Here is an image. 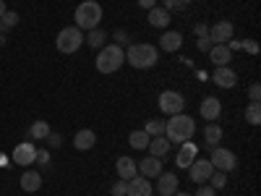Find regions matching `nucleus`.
<instances>
[{"instance_id": "obj_1", "label": "nucleus", "mask_w": 261, "mask_h": 196, "mask_svg": "<svg viewBox=\"0 0 261 196\" xmlns=\"http://www.w3.org/2000/svg\"><path fill=\"white\" fill-rule=\"evenodd\" d=\"M196 134V120L186 113H178V115H170V120H165V136L170 144H186L191 141Z\"/></svg>"}, {"instance_id": "obj_2", "label": "nucleus", "mask_w": 261, "mask_h": 196, "mask_svg": "<svg viewBox=\"0 0 261 196\" xmlns=\"http://www.w3.org/2000/svg\"><path fill=\"white\" fill-rule=\"evenodd\" d=\"M160 60V47L149 45V42H141V45H128L125 47V63L136 71H146L154 68Z\"/></svg>"}, {"instance_id": "obj_3", "label": "nucleus", "mask_w": 261, "mask_h": 196, "mask_svg": "<svg viewBox=\"0 0 261 196\" xmlns=\"http://www.w3.org/2000/svg\"><path fill=\"white\" fill-rule=\"evenodd\" d=\"M76 27L81 32H92L99 27V21H102V6L97 3V0H84V3H79L76 8Z\"/></svg>"}, {"instance_id": "obj_4", "label": "nucleus", "mask_w": 261, "mask_h": 196, "mask_svg": "<svg viewBox=\"0 0 261 196\" xmlns=\"http://www.w3.org/2000/svg\"><path fill=\"white\" fill-rule=\"evenodd\" d=\"M123 63H125V50L120 45H105L94 60L99 74H115V71H120Z\"/></svg>"}, {"instance_id": "obj_5", "label": "nucleus", "mask_w": 261, "mask_h": 196, "mask_svg": "<svg viewBox=\"0 0 261 196\" xmlns=\"http://www.w3.org/2000/svg\"><path fill=\"white\" fill-rule=\"evenodd\" d=\"M81 45H84V32H81L79 27H65V29H60V34H58V39H55V47H58V53H63V55L79 53Z\"/></svg>"}, {"instance_id": "obj_6", "label": "nucleus", "mask_w": 261, "mask_h": 196, "mask_svg": "<svg viewBox=\"0 0 261 196\" xmlns=\"http://www.w3.org/2000/svg\"><path fill=\"white\" fill-rule=\"evenodd\" d=\"M157 105H160V110H162L165 115H178V113H183L186 100H183V94L175 92V89H165V92L160 94Z\"/></svg>"}, {"instance_id": "obj_7", "label": "nucleus", "mask_w": 261, "mask_h": 196, "mask_svg": "<svg viewBox=\"0 0 261 196\" xmlns=\"http://www.w3.org/2000/svg\"><path fill=\"white\" fill-rule=\"evenodd\" d=\"M212 167L214 170H222V173H230L238 167V157H235V152L225 149V146H214L212 149V157H209Z\"/></svg>"}, {"instance_id": "obj_8", "label": "nucleus", "mask_w": 261, "mask_h": 196, "mask_svg": "<svg viewBox=\"0 0 261 196\" xmlns=\"http://www.w3.org/2000/svg\"><path fill=\"white\" fill-rule=\"evenodd\" d=\"M209 37H212L214 45H227V42L235 37L232 21H217L214 27H209Z\"/></svg>"}, {"instance_id": "obj_9", "label": "nucleus", "mask_w": 261, "mask_h": 196, "mask_svg": "<svg viewBox=\"0 0 261 196\" xmlns=\"http://www.w3.org/2000/svg\"><path fill=\"white\" fill-rule=\"evenodd\" d=\"M34 157H37V146H34L32 141H21V144L13 149V155H11V160H13L16 165H21V167L34 165Z\"/></svg>"}, {"instance_id": "obj_10", "label": "nucleus", "mask_w": 261, "mask_h": 196, "mask_svg": "<svg viewBox=\"0 0 261 196\" xmlns=\"http://www.w3.org/2000/svg\"><path fill=\"white\" fill-rule=\"evenodd\" d=\"M212 173H214L212 162H209V160H201V157H196V160L191 162V167H188V176H191V181H193V183H199V186L209 181Z\"/></svg>"}, {"instance_id": "obj_11", "label": "nucleus", "mask_w": 261, "mask_h": 196, "mask_svg": "<svg viewBox=\"0 0 261 196\" xmlns=\"http://www.w3.org/2000/svg\"><path fill=\"white\" fill-rule=\"evenodd\" d=\"M209 79L220 86V89H232V86L238 84V74L230 68V65H220V68H217Z\"/></svg>"}, {"instance_id": "obj_12", "label": "nucleus", "mask_w": 261, "mask_h": 196, "mask_svg": "<svg viewBox=\"0 0 261 196\" xmlns=\"http://www.w3.org/2000/svg\"><path fill=\"white\" fill-rule=\"evenodd\" d=\"M178 186H180V181H178L175 173H160V176H157V186H154V191H157L160 196H172V193L178 191Z\"/></svg>"}, {"instance_id": "obj_13", "label": "nucleus", "mask_w": 261, "mask_h": 196, "mask_svg": "<svg viewBox=\"0 0 261 196\" xmlns=\"http://www.w3.org/2000/svg\"><path fill=\"white\" fill-rule=\"evenodd\" d=\"M199 157V146H196L193 141H186V144H180V149H178V155H175V165L178 167H183V170H188L191 167V162Z\"/></svg>"}, {"instance_id": "obj_14", "label": "nucleus", "mask_w": 261, "mask_h": 196, "mask_svg": "<svg viewBox=\"0 0 261 196\" xmlns=\"http://www.w3.org/2000/svg\"><path fill=\"white\" fill-rule=\"evenodd\" d=\"M154 193V186L149 183V178H144V176H134L128 181V191H125V196H151Z\"/></svg>"}, {"instance_id": "obj_15", "label": "nucleus", "mask_w": 261, "mask_h": 196, "mask_svg": "<svg viewBox=\"0 0 261 196\" xmlns=\"http://www.w3.org/2000/svg\"><path fill=\"white\" fill-rule=\"evenodd\" d=\"M199 113L204 115V120H212L214 123L217 118L222 115V102L217 100V97H204L201 105H199Z\"/></svg>"}, {"instance_id": "obj_16", "label": "nucleus", "mask_w": 261, "mask_h": 196, "mask_svg": "<svg viewBox=\"0 0 261 196\" xmlns=\"http://www.w3.org/2000/svg\"><path fill=\"white\" fill-rule=\"evenodd\" d=\"M160 47L165 53H178L183 47V34L180 32H172V29H165L162 37H160Z\"/></svg>"}, {"instance_id": "obj_17", "label": "nucleus", "mask_w": 261, "mask_h": 196, "mask_svg": "<svg viewBox=\"0 0 261 196\" xmlns=\"http://www.w3.org/2000/svg\"><path fill=\"white\" fill-rule=\"evenodd\" d=\"M136 167H139V176H144V178H157L160 173H162V160L160 157H144L141 162H136Z\"/></svg>"}, {"instance_id": "obj_18", "label": "nucleus", "mask_w": 261, "mask_h": 196, "mask_svg": "<svg viewBox=\"0 0 261 196\" xmlns=\"http://www.w3.org/2000/svg\"><path fill=\"white\" fill-rule=\"evenodd\" d=\"M94 144H97V134H94L92 128H81V131H76V136H73V146H76V152H89Z\"/></svg>"}, {"instance_id": "obj_19", "label": "nucleus", "mask_w": 261, "mask_h": 196, "mask_svg": "<svg viewBox=\"0 0 261 196\" xmlns=\"http://www.w3.org/2000/svg\"><path fill=\"white\" fill-rule=\"evenodd\" d=\"M115 170H118V178L120 181H130L134 176H139V167H136V160L134 157H118Z\"/></svg>"}, {"instance_id": "obj_20", "label": "nucleus", "mask_w": 261, "mask_h": 196, "mask_svg": "<svg viewBox=\"0 0 261 196\" xmlns=\"http://www.w3.org/2000/svg\"><path fill=\"white\" fill-rule=\"evenodd\" d=\"M170 11H165V8H160V6H154V8H149V16H146V21H149V27H154V29H167L170 27Z\"/></svg>"}, {"instance_id": "obj_21", "label": "nucleus", "mask_w": 261, "mask_h": 196, "mask_svg": "<svg viewBox=\"0 0 261 196\" xmlns=\"http://www.w3.org/2000/svg\"><path fill=\"white\" fill-rule=\"evenodd\" d=\"M206 55H209V60L217 65V68H220V65H230V60H232V50L227 45H212V50Z\"/></svg>"}, {"instance_id": "obj_22", "label": "nucleus", "mask_w": 261, "mask_h": 196, "mask_svg": "<svg viewBox=\"0 0 261 196\" xmlns=\"http://www.w3.org/2000/svg\"><path fill=\"white\" fill-rule=\"evenodd\" d=\"M170 146H172V144H170V141H167V136L162 134V136H151V141H149V146H146V149H149V155H151V157L165 160V157H167V152H170Z\"/></svg>"}, {"instance_id": "obj_23", "label": "nucleus", "mask_w": 261, "mask_h": 196, "mask_svg": "<svg viewBox=\"0 0 261 196\" xmlns=\"http://www.w3.org/2000/svg\"><path fill=\"white\" fill-rule=\"evenodd\" d=\"M107 34L102 27H97V29H92L89 34H84V45H89V47H94V50H102L105 47V42H107Z\"/></svg>"}, {"instance_id": "obj_24", "label": "nucleus", "mask_w": 261, "mask_h": 196, "mask_svg": "<svg viewBox=\"0 0 261 196\" xmlns=\"http://www.w3.org/2000/svg\"><path fill=\"white\" fill-rule=\"evenodd\" d=\"M39 186H42V176H39L37 170H27L24 176H21V188H24L27 193L39 191Z\"/></svg>"}, {"instance_id": "obj_25", "label": "nucleus", "mask_w": 261, "mask_h": 196, "mask_svg": "<svg viewBox=\"0 0 261 196\" xmlns=\"http://www.w3.org/2000/svg\"><path fill=\"white\" fill-rule=\"evenodd\" d=\"M220 141H222V128L217 126V123H209L204 128V144L209 149H214V146H220Z\"/></svg>"}, {"instance_id": "obj_26", "label": "nucleus", "mask_w": 261, "mask_h": 196, "mask_svg": "<svg viewBox=\"0 0 261 196\" xmlns=\"http://www.w3.org/2000/svg\"><path fill=\"white\" fill-rule=\"evenodd\" d=\"M149 141H151V136L146 134L144 128H141V131H130V134H128V144L134 146V149H146Z\"/></svg>"}, {"instance_id": "obj_27", "label": "nucleus", "mask_w": 261, "mask_h": 196, "mask_svg": "<svg viewBox=\"0 0 261 196\" xmlns=\"http://www.w3.org/2000/svg\"><path fill=\"white\" fill-rule=\"evenodd\" d=\"M50 134V123L47 120H37L32 128H29V139H37V141H45Z\"/></svg>"}, {"instance_id": "obj_28", "label": "nucleus", "mask_w": 261, "mask_h": 196, "mask_svg": "<svg viewBox=\"0 0 261 196\" xmlns=\"http://www.w3.org/2000/svg\"><path fill=\"white\" fill-rule=\"evenodd\" d=\"M16 24H18V13H16V11H6L3 16H0V34L6 37Z\"/></svg>"}, {"instance_id": "obj_29", "label": "nucleus", "mask_w": 261, "mask_h": 196, "mask_svg": "<svg viewBox=\"0 0 261 196\" xmlns=\"http://www.w3.org/2000/svg\"><path fill=\"white\" fill-rule=\"evenodd\" d=\"M214 191H222L225 186H227V173H222V170H214L212 176H209V181H206Z\"/></svg>"}, {"instance_id": "obj_30", "label": "nucleus", "mask_w": 261, "mask_h": 196, "mask_svg": "<svg viewBox=\"0 0 261 196\" xmlns=\"http://www.w3.org/2000/svg\"><path fill=\"white\" fill-rule=\"evenodd\" d=\"M246 120H248L251 126H258V123H261V105H258V102H251V105L246 107Z\"/></svg>"}, {"instance_id": "obj_31", "label": "nucleus", "mask_w": 261, "mask_h": 196, "mask_svg": "<svg viewBox=\"0 0 261 196\" xmlns=\"http://www.w3.org/2000/svg\"><path fill=\"white\" fill-rule=\"evenodd\" d=\"M144 131H146L149 136H162V134H165V120H157V118H151V120H146Z\"/></svg>"}, {"instance_id": "obj_32", "label": "nucleus", "mask_w": 261, "mask_h": 196, "mask_svg": "<svg viewBox=\"0 0 261 196\" xmlns=\"http://www.w3.org/2000/svg\"><path fill=\"white\" fill-rule=\"evenodd\" d=\"M212 45H214V42H212V37H209V34L196 37V47H199L201 53H209V50H212Z\"/></svg>"}, {"instance_id": "obj_33", "label": "nucleus", "mask_w": 261, "mask_h": 196, "mask_svg": "<svg viewBox=\"0 0 261 196\" xmlns=\"http://www.w3.org/2000/svg\"><path fill=\"white\" fill-rule=\"evenodd\" d=\"M110 37H113V45H120V47L125 50V45H128V34H125L123 29H118V32H113Z\"/></svg>"}, {"instance_id": "obj_34", "label": "nucleus", "mask_w": 261, "mask_h": 196, "mask_svg": "<svg viewBox=\"0 0 261 196\" xmlns=\"http://www.w3.org/2000/svg\"><path fill=\"white\" fill-rule=\"evenodd\" d=\"M125 191H128V181H118L110 186V196H125Z\"/></svg>"}, {"instance_id": "obj_35", "label": "nucleus", "mask_w": 261, "mask_h": 196, "mask_svg": "<svg viewBox=\"0 0 261 196\" xmlns=\"http://www.w3.org/2000/svg\"><path fill=\"white\" fill-rule=\"evenodd\" d=\"M248 100H251V102H258V100H261V84H258V81H253V84L248 86Z\"/></svg>"}, {"instance_id": "obj_36", "label": "nucleus", "mask_w": 261, "mask_h": 196, "mask_svg": "<svg viewBox=\"0 0 261 196\" xmlns=\"http://www.w3.org/2000/svg\"><path fill=\"white\" fill-rule=\"evenodd\" d=\"M241 50L256 55V53H258V42H256V39H243V42H241Z\"/></svg>"}, {"instance_id": "obj_37", "label": "nucleus", "mask_w": 261, "mask_h": 196, "mask_svg": "<svg viewBox=\"0 0 261 196\" xmlns=\"http://www.w3.org/2000/svg\"><path fill=\"white\" fill-rule=\"evenodd\" d=\"M34 162H37V165H50V152H47V149H37Z\"/></svg>"}, {"instance_id": "obj_38", "label": "nucleus", "mask_w": 261, "mask_h": 196, "mask_svg": "<svg viewBox=\"0 0 261 196\" xmlns=\"http://www.w3.org/2000/svg\"><path fill=\"white\" fill-rule=\"evenodd\" d=\"M45 141H47V146H50V149H58V146L63 144V136H60V134H53V131H50Z\"/></svg>"}, {"instance_id": "obj_39", "label": "nucleus", "mask_w": 261, "mask_h": 196, "mask_svg": "<svg viewBox=\"0 0 261 196\" xmlns=\"http://www.w3.org/2000/svg\"><path fill=\"white\" fill-rule=\"evenodd\" d=\"M191 196H217V191H214L212 186H206V183H201L199 188H196V193H191Z\"/></svg>"}, {"instance_id": "obj_40", "label": "nucleus", "mask_w": 261, "mask_h": 196, "mask_svg": "<svg viewBox=\"0 0 261 196\" xmlns=\"http://www.w3.org/2000/svg\"><path fill=\"white\" fill-rule=\"evenodd\" d=\"M193 32H196V37H204V34H209V27L206 24H196Z\"/></svg>"}, {"instance_id": "obj_41", "label": "nucleus", "mask_w": 261, "mask_h": 196, "mask_svg": "<svg viewBox=\"0 0 261 196\" xmlns=\"http://www.w3.org/2000/svg\"><path fill=\"white\" fill-rule=\"evenodd\" d=\"M139 6H141L144 11H149V8H154V6H157V0H139Z\"/></svg>"}, {"instance_id": "obj_42", "label": "nucleus", "mask_w": 261, "mask_h": 196, "mask_svg": "<svg viewBox=\"0 0 261 196\" xmlns=\"http://www.w3.org/2000/svg\"><path fill=\"white\" fill-rule=\"evenodd\" d=\"M162 3H165V11H172V8H180V6L175 3V0H162Z\"/></svg>"}, {"instance_id": "obj_43", "label": "nucleus", "mask_w": 261, "mask_h": 196, "mask_svg": "<svg viewBox=\"0 0 261 196\" xmlns=\"http://www.w3.org/2000/svg\"><path fill=\"white\" fill-rule=\"evenodd\" d=\"M175 3H178V6L183 8V6H191V3H193V0H175Z\"/></svg>"}, {"instance_id": "obj_44", "label": "nucleus", "mask_w": 261, "mask_h": 196, "mask_svg": "<svg viewBox=\"0 0 261 196\" xmlns=\"http://www.w3.org/2000/svg\"><path fill=\"white\" fill-rule=\"evenodd\" d=\"M6 11H8V8H6V0H0V16H3Z\"/></svg>"}, {"instance_id": "obj_45", "label": "nucleus", "mask_w": 261, "mask_h": 196, "mask_svg": "<svg viewBox=\"0 0 261 196\" xmlns=\"http://www.w3.org/2000/svg\"><path fill=\"white\" fill-rule=\"evenodd\" d=\"M172 196H191V193H186V191H180V188H178V191L172 193Z\"/></svg>"}, {"instance_id": "obj_46", "label": "nucleus", "mask_w": 261, "mask_h": 196, "mask_svg": "<svg viewBox=\"0 0 261 196\" xmlns=\"http://www.w3.org/2000/svg\"><path fill=\"white\" fill-rule=\"evenodd\" d=\"M3 45H6V37H3V34H0V47H3Z\"/></svg>"}]
</instances>
